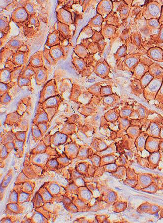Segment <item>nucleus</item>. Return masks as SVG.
I'll list each match as a JSON object with an SVG mask.
<instances>
[{
	"label": "nucleus",
	"instance_id": "f257e3e1",
	"mask_svg": "<svg viewBox=\"0 0 163 223\" xmlns=\"http://www.w3.org/2000/svg\"><path fill=\"white\" fill-rule=\"evenodd\" d=\"M60 95L57 84L55 79L47 82L40 91L39 102L41 103L50 98Z\"/></svg>",
	"mask_w": 163,
	"mask_h": 223
},
{
	"label": "nucleus",
	"instance_id": "f03ea898",
	"mask_svg": "<svg viewBox=\"0 0 163 223\" xmlns=\"http://www.w3.org/2000/svg\"><path fill=\"white\" fill-rule=\"evenodd\" d=\"M62 101V98L59 95L47 99L43 103H40L46 109H49V112L51 110V116L55 113L57 108Z\"/></svg>",
	"mask_w": 163,
	"mask_h": 223
},
{
	"label": "nucleus",
	"instance_id": "7ed1b4c3",
	"mask_svg": "<svg viewBox=\"0 0 163 223\" xmlns=\"http://www.w3.org/2000/svg\"><path fill=\"white\" fill-rule=\"evenodd\" d=\"M34 69L36 75L35 79L37 84L38 86L44 85L48 79V73L44 68L37 69Z\"/></svg>",
	"mask_w": 163,
	"mask_h": 223
},
{
	"label": "nucleus",
	"instance_id": "20e7f679",
	"mask_svg": "<svg viewBox=\"0 0 163 223\" xmlns=\"http://www.w3.org/2000/svg\"><path fill=\"white\" fill-rule=\"evenodd\" d=\"M11 82H12L11 72L8 70L2 72L0 77V82L8 84Z\"/></svg>",
	"mask_w": 163,
	"mask_h": 223
},
{
	"label": "nucleus",
	"instance_id": "39448f33",
	"mask_svg": "<svg viewBox=\"0 0 163 223\" xmlns=\"http://www.w3.org/2000/svg\"><path fill=\"white\" fill-rule=\"evenodd\" d=\"M16 82H11L8 84H5L0 82V94L2 95L3 94L9 92V91L13 86L16 85Z\"/></svg>",
	"mask_w": 163,
	"mask_h": 223
},
{
	"label": "nucleus",
	"instance_id": "423d86ee",
	"mask_svg": "<svg viewBox=\"0 0 163 223\" xmlns=\"http://www.w3.org/2000/svg\"><path fill=\"white\" fill-rule=\"evenodd\" d=\"M36 73L34 69H27L25 70L20 76L31 80L33 77H35Z\"/></svg>",
	"mask_w": 163,
	"mask_h": 223
},
{
	"label": "nucleus",
	"instance_id": "0eeeda50",
	"mask_svg": "<svg viewBox=\"0 0 163 223\" xmlns=\"http://www.w3.org/2000/svg\"><path fill=\"white\" fill-rule=\"evenodd\" d=\"M17 84L19 87L29 86L31 84V80L20 76L17 80Z\"/></svg>",
	"mask_w": 163,
	"mask_h": 223
},
{
	"label": "nucleus",
	"instance_id": "6e6552de",
	"mask_svg": "<svg viewBox=\"0 0 163 223\" xmlns=\"http://www.w3.org/2000/svg\"><path fill=\"white\" fill-rule=\"evenodd\" d=\"M1 103L3 104L8 103L12 100V96L9 92H6L1 95Z\"/></svg>",
	"mask_w": 163,
	"mask_h": 223
},
{
	"label": "nucleus",
	"instance_id": "1a4fd4ad",
	"mask_svg": "<svg viewBox=\"0 0 163 223\" xmlns=\"http://www.w3.org/2000/svg\"><path fill=\"white\" fill-rule=\"evenodd\" d=\"M152 76H148V77H144L141 78V86L142 89H144L145 88L151 83L152 80L153 79Z\"/></svg>",
	"mask_w": 163,
	"mask_h": 223
},
{
	"label": "nucleus",
	"instance_id": "9d476101",
	"mask_svg": "<svg viewBox=\"0 0 163 223\" xmlns=\"http://www.w3.org/2000/svg\"><path fill=\"white\" fill-rule=\"evenodd\" d=\"M160 90L161 91L160 92L163 94V86L162 87H161Z\"/></svg>",
	"mask_w": 163,
	"mask_h": 223
}]
</instances>
